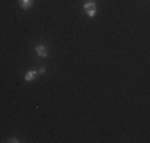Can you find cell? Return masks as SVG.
<instances>
[{
	"label": "cell",
	"instance_id": "cell-7",
	"mask_svg": "<svg viewBox=\"0 0 150 143\" xmlns=\"http://www.w3.org/2000/svg\"><path fill=\"white\" fill-rule=\"evenodd\" d=\"M45 72H46V69H45V67H42V69L38 70V73H45Z\"/></svg>",
	"mask_w": 150,
	"mask_h": 143
},
{
	"label": "cell",
	"instance_id": "cell-3",
	"mask_svg": "<svg viewBox=\"0 0 150 143\" xmlns=\"http://www.w3.org/2000/svg\"><path fill=\"white\" fill-rule=\"evenodd\" d=\"M19 3H21V6H23L24 10H29L32 6V3H34V0H19Z\"/></svg>",
	"mask_w": 150,
	"mask_h": 143
},
{
	"label": "cell",
	"instance_id": "cell-2",
	"mask_svg": "<svg viewBox=\"0 0 150 143\" xmlns=\"http://www.w3.org/2000/svg\"><path fill=\"white\" fill-rule=\"evenodd\" d=\"M37 76H38V72L37 70H29L26 75H24V81H26V83H30V81H34Z\"/></svg>",
	"mask_w": 150,
	"mask_h": 143
},
{
	"label": "cell",
	"instance_id": "cell-6",
	"mask_svg": "<svg viewBox=\"0 0 150 143\" xmlns=\"http://www.w3.org/2000/svg\"><path fill=\"white\" fill-rule=\"evenodd\" d=\"M6 142H8V143H18L19 140H18L16 137H11V138H8V140H6Z\"/></svg>",
	"mask_w": 150,
	"mask_h": 143
},
{
	"label": "cell",
	"instance_id": "cell-1",
	"mask_svg": "<svg viewBox=\"0 0 150 143\" xmlns=\"http://www.w3.org/2000/svg\"><path fill=\"white\" fill-rule=\"evenodd\" d=\"M35 54L38 57H42V59H46L50 56V53H48V48L45 45H37L35 46Z\"/></svg>",
	"mask_w": 150,
	"mask_h": 143
},
{
	"label": "cell",
	"instance_id": "cell-4",
	"mask_svg": "<svg viewBox=\"0 0 150 143\" xmlns=\"http://www.w3.org/2000/svg\"><path fill=\"white\" fill-rule=\"evenodd\" d=\"M86 16H88V18H94V16H96V6H93V8L86 10Z\"/></svg>",
	"mask_w": 150,
	"mask_h": 143
},
{
	"label": "cell",
	"instance_id": "cell-5",
	"mask_svg": "<svg viewBox=\"0 0 150 143\" xmlns=\"http://www.w3.org/2000/svg\"><path fill=\"white\" fill-rule=\"evenodd\" d=\"M93 6H94V2H85L83 8H85V11H86V10H90V8H93Z\"/></svg>",
	"mask_w": 150,
	"mask_h": 143
}]
</instances>
